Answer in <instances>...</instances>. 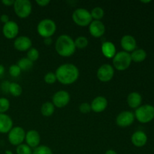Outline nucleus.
<instances>
[{"label":"nucleus","instance_id":"obj_1","mask_svg":"<svg viewBox=\"0 0 154 154\" xmlns=\"http://www.w3.org/2000/svg\"><path fill=\"white\" fill-rule=\"evenodd\" d=\"M79 69L72 63H65L57 69L55 75L57 80L63 85L74 84L79 78Z\"/></svg>","mask_w":154,"mask_h":154},{"label":"nucleus","instance_id":"obj_2","mask_svg":"<svg viewBox=\"0 0 154 154\" xmlns=\"http://www.w3.org/2000/svg\"><path fill=\"white\" fill-rule=\"evenodd\" d=\"M55 49L57 54L63 57H69L76 51L75 40L69 35L63 34L57 38L55 42Z\"/></svg>","mask_w":154,"mask_h":154},{"label":"nucleus","instance_id":"obj_3","mask_svg":"<svg viewBox=\"0 0 154 154\" xmlns=\"http://www.w3.org/2000/svg\"><path fill=\"white\" fill-rule=\"evenodd\" d=\"M57 30V24L53 20L45 18L38 23L37 32L38 35L44 38H51Z\"/></svg>","mask_w":154,"mask_h":154},{"label":"nucleus","instance_id":"obj_4","mask_svg":"<svg viewBox=\"0 0 154 154\" xmlns=\"http://www.w3.org/2000/svg\"><path fill=\"white\" fill-rule=\"evenodd\" d=\"M135 117L141 123H147L154 119V107L151 105H144L138 107L135 112Z\"/></svg>","mask_w":154,"mask_h":154},{"label":"nucleus","instance_id":"obj_5","mask_svg":"<svg viewBox=\"0 0 154 154\" xmlns=\"http://www.w3.org/2000/svg\"><path fill=\"white\" fill-rule=\"evenodd\" d=\"M72 20L76 25L81 27L87 26L93 20L90 11L83 8H79L74 11L72 14Z\"/></svg>","mask_w":154,"mask_h":154},{"label":"nucleus","instance_id":"obj_6","mask_svg":"<svg viewBox=\"0 0 154 154\" xmlns=\"http://www.w3.org/2000/svg\"><path fill=\"white\" fill-rule=\"evenodd\" d=\"M132 59L129 53L120 51L113 58V67L118 71L126 70L132 63Z\"/></svg>","mask_w":154,"mask_h":154},{"label":"nucleus","instance_id":"obj_7","mask_svg":"<svg viewBox=\"0 0 154 154\" xmlns=\"http://www.w3.org/2000/svg\"><path fill=\"white\" fill-rule=\"evenodd\" d=\"M13 7L17 16L23 19L28 17L32 11V5L29 0H15Z\"/></svg>","mask_w":154,"mask_h":154},{"label":"nucleus","instance_id":"obj_8","mask_svg":"<svg viewBox=\"0 0 154 154\" xmlns=\"http://www.w3.org/2000/svg\"><path fill=\"white\" fill-rule=\"evenodd\" d=\"M26 132L20 126H14L8 133L9 143L14 146H18L23 144L25 140Z\"/></svg>","mask_w":154,"mask_h":154},{"label":"nucleus","instance_id":"obj_9","mask_svg":"<svg viewBox=\"0 0 154 154\" xmlns=\"http://www.w3.org/2000/svg\"><path fill=\"white\" fill-rule=\"evenodd\" d=\"M70 94L66 90H59L54 93L52 97V103L57 108L66 107L70 102Z\"/></svg>","mask_w":154,"mask_h":154},{"label":"nucleus","instance_id":"obj_10","mask_svg":"<svg viewBox=\"0 0 154 154\" xmlns=\"http://www.w3.org/2000/svg\"><path fill=\"white\" fill-rule=\"evenodd\" d=\"M114 75V69L111 65L103 64L97 71V78L102 82H108Z\"/></svg>","mask_w":154,"mask_h":154},{"label":"nucleus","instance_id":"obj_11","mask_svg":"<svg viewBox=\"0 0 154 154\" xmlns=\"http://www.w3.org/2000/svg\"><path fill=\"white\" fill-rule=\"evenodd\" d=\"M135 114L129 111H122L116 118V123L120 127H128L135 121Z\"/></svg>","mask_w":154,"mask_h":154},{"label":"nucleus","instance_id":"obj_12","mask_svg":"<svg viewBox=\"0 0 154 154\" xmlns=\"http://www.w3.org/2000/svg\"><path fill=\"white\" fill-rule=\"evenodd\" d=\"M18 33H19V26L15 21L10 20L3 25L2 34L6 38H16Z\"/></svg>","mask_w":154,"mask_h":154},{"label":"nucleus","instance_id":"obj_13","mask_svg":"<svg viewBox=\"0 0 154 154\" xmlns=\"http://www.w3.org/2000/svg\"><path fill=\"white\" fill-rule=\"evenodd\" d=\"M32 40L26 35L18 36L14 42V47L19 51H28L32 48Z\"/></svg>","mask_w":154,"mask_h":154},{"label":"nucleus","instance_id":"obj_14","mask_svg":"<svg viewBox=\"0 0 154 154\" xmlns=\"http://www.w3.org/2000/svg\"><path fill=\"white\" fill-rule=\"evenodd\" d=\"M89 31L94 38H101L105 32V26L101 20H93L89 25Z\"/></svg>","mask_w":154,"mask_h":154},{"label":"nucleus","instance_id":"obj_15","mask_svg":"<svg viewBox=\"0 0 154 154\" xmlns=\"http://www.w3.org/2000/svg\"><path fill=\"white\" fill-rule=\"evenodd\" d=\"M25 140L27 145L29 146L31 148H35L40 145L41 135L38 131L31 129L26 132Z\"/></svg>","mask_w":154,"mask_h":154},{"label":"nucleus","instance_id":"obj_16","mask_svg":"<svg viewBox=\"0 0 154 154\" xmlns=\"http://www.w3.org/2000/svg\"><path fill=\"white\" fill-rule=\"evenodd\" d=\"M120 45L122 48L126 52H132L136 49L137 42L135 38L131 35H125L120 40Z\"/></svg>","mask_w":154,"mask_h":154},{"label":"nucleus","instance_id":"obj_17","mask_svg":"<svg viewBox=\"0 0 154 154\" xmlns=\"http://www.w3.org/2000/svg\"><path fill=\"white\" fill-rule=\"evenodd\" d=\"M90 107L91 111L96 113H101L105 111L108 107V100L104 96H99L92 101Z\"/></svg>","mask_w":154,"mask_h":154},{"label":"nucleus","instance_id":"obj_18","mask_svg":"<svg viewBox=\"0 0 154 154\" xmlns=\"http://www.w3.org/2000/svg\"><path fill=\"white\" fill-rule=\"evenodd\" d=\"M13 125V120L10 116L6 114H0V133H8L14 127Z\"/></svg>","mask_w":154,"mask_h":154},{"label":"nucleus","instance_id":"obj_19","mask_svg":"<svg viewBox=\"0 0 154 154\" xmlns=\"http://www.w3.org/2000/svg\"><path fill=\"white\" fill-rule=\"evenodd\" d=\"M131 141L135 147H144L147 142V135L143 131H136L132 134Z\"/></svg>","mask_w":154,"mask_h":154},{"label":"nucleus","instance_id":"obj_20","mask_svg":"<svg viewBox=\"0 0 154 154\" xmlns=\"http://www.w3.org/2000/svg\"><path fill=\"white\" fill-rule=\"evenodd\" d=\"M102 53L106 58L108 59H113L114 56L117 54V50H116V47L114 44L111 42L107 41L102 43Z\"/></svg>","mask_w":154,"mask_h":154},{"label":"nucleus","instance_id":"obj_21","mask_svg":"<svg viewBox=\"0 0 154 154\" xmlns=\"http://www.w3.org/2000/svg\"><path fill=\"white\" fill-rule=\"evenodd\" d=\"M142 102V97L140 93L137 92H132L127 96L128 105L131 108H137L141 106Z\"/></svg>","mask_w":154,"mask_h":154},{"label":"nucleus","instance_id":"obj_22","mask_svg":"<svg viewBox=\"0 0 154 154\" xmlns=\"http://www.w3.org/2000/svg\"><path fill=\"white\" fill-rule=\"evenodd\" d=\"M132 61L135 63H141L147 58V52L143 49H135L130 54Z\"/></svg>","mask_w":154,"mask_h":154},{"label":"nucleus","instance_id":"obj_23","mask_svg":"<svg viewBox=\"0 0 154 154\" xmlns=\"http://www.w3.org/2000/svg\"><path fill=\"white\" fill-rule=\"evenodd\" d=\"M55 111V106L51 102H46L41 107V113L45 117H51Z\"/></svg>","mask_w":154,"mask_h":154},{"label":"nucleus","instance_id":"obj_24","mask_svg":"<svg viewBox=\"0 0 154 154\" xmlns=\"http://www.w3.org/2000/svg\"><path fill=\"white\" fill-rule=\"evenodd\" d=\"M8 93H11L14 97H18L23 93V88L19 84L15 82H12L10 84Z\"/></svg>","mask_w":154,"mask_h":154},{"label":"nucleus","instance_id":"obj_25","mask_svg":"<svg viewBox=\"0 0 154 154\" xmlns=\"http://www.w3.org/2000/svg\"><path fill=\"white\" fill-rule=\"evenodd\" d=\"M33 63H34L29 60L27 57H23V58H21L20 60H19L17 65L19 66L20 69L22 71H27L32 68Z\"/></svg>","mask_w":154,"mask_h":154},{"label":"nucleus","instance_id":"obj_26","mask_svg":"<svg viewBox=\"0 0 154 154\" xmlns=\"http://www.w3.org/2000/svg\"><path fill=\"white\" fill-rule=\"evenodd\" d=\"M75 45L76 49H84L87 48L89 45V41L85 36H78L75 40Z\"/></svg>","mask_w":154,"mask_h":154},{"label":"nucleus","instance_id":"obj_27","mask_svg":"<svg viewBox=\"0 0 154 154\" xmlns=\"http://www.w3.org/2000/svg\"><path fill=\"white\" fill-rule=\"evenodd\" d=\"M93 20H101L105 15V11L101 7H95L90 11Z\"/></svg>","mask_w":154,"mask_h":154},{"label":"nucleus","instance_id":"obj_28","mask_svg":"<svg viewBox=\"0 0 154 154\" xmlns=\"http://www.w3.org/2000/svg\"><path fill=\"white\" fill-rule=\"evenodd\" d=\"M39 56H40V54H39V51H38L36 48H31L28 51H27V58L29 60H31L32 63L37 61L39 58Z\"/></svg>","mask_w":154,"mask_h":154},{"label":"nucleus","instance_id":"obj_29","mask_svg":"<svg viewBox=\"0 0 154 154\" xmlns=\"http://www.w3.org/2000/svg\"><path fill=\"white\" fill-rule=\"evenodd\" d=\"M32 154H54L52 150L49 147L45 145H39L38 147L34 148Z\"/></svg>","mask_w":154,"mask_h":154},{"label":"nucleus","instance_id":"obj_30","mask_svg":"<svg viewBox=\"0 0 154 154\" xmlns=\"http://www.w3.org/2000/svg\"><path fill=\"white\" fill-rule=\"evenodd\" d=\"M10 102L7 98H0V114H5L10 108Z\"/></svg>","mask_w":154,"mask_h":154},{"label":"nucleus","instance_id":"obj_31","mask_svg":"<svg viewBox=\"0 0 154 154\" xmlns=\"http://www.w3.org/2000/svg\"><path fill=\"white\" fill-rule=\"evenodd\" d=\"M17 154H32V150L26 144H21L17 146Z\"/></svg>","mask_w":154,"mask_h":154},{"label":"nucleus","instance_id":"obj_32","mask_svg":"<svg viewBox=\"0 0 154 154\" xmlns=\"http://www.w3.org/2000/svg\"><path fill=\"white\" fill-rule=\"evenodd\" d=\"M21 72H22V70L20 69V67L17 64L11 65L8 69L9 74L13 78H17V77H19L20 75Z\"/></svg>","mask_w":154,"mask_h":154},{"label":"nucleus","instance_id":"obj_33","mask_svg":"<svg viewBox=\"0 0 154 154\" xmlns=\"http://www.w3.org/2000/svg\"><path fill=\"white\" fill-rule=\"evenodd\" d=\"M44 81L48 84H53L57 81V76H56L55 73L50 72L45 75V77H44Z\"/></svg>","mask_w":154,"mask_h":154},{"label":"nucleus","instance_id":"obj_34","mask_svg":"<svg viewBox=\"0 0 154 154\" xmlns=\"http://www.w3.org/2000/svg\"><path fill=\"white\" fill-rule=\"evenodd\" d=\"M79 110L82 114H87V113L90 112L91 111L90 104L87 103V102H83L79 106Z\"/></svg>","mask_w":154,"mask_h":154},{"label":"nucleus","instance_id":"obj_35","mask_svg":"<svg viewBox=\"0 0 154 154\" xmlns=\"http://www.w3.org/2000/svg\"><path fill=\"white\" fill-rule=\"evenodd\" d=\"M10 84L11 82L9 81H3L2 83L1 84V89L4 93H8L9 90V87H10Z\"/></svg>","mask_w":154,"mask_h":154},{"label":"nucleus","instance_id":"obj_36","mask_svg":"<svg viewBox=\"0 0 154 154\" xmlns=\"http://www.w3.org/2000/svg\"><path fill=\"white\" fill-rule=\"evenodd\" d=\"M35 2L41 7H45L51 3V1L50 0H36Z\"/></svg>","mask_w":154,"mask_h":154},{"label":"nucleus","instance_id":"obj_37","mask_svg":"<svg viewBox=\"0 0 154 154\" xmlns=\"http://www.w3.org/2000/svg\"><path fill=\"white\" fill-rule=\"evenodd\" d=\"M0 21H1L2 23H8V21H10V20H9V16L8 14H2L1 16H0Z\"/></svg>","mask_w":154,"mask_h":154},{"label":"nucleus","instance_id":"obj_38","mask_svg":"<svg viewBox=\"0 0 154 154\" xmlns=\"http://www.w3.org/2000/svg\"><path fill=\"white\" fill-rule=\"evenodd\" d=\"M2 3L5 6H13L14 1V0H2Z\"/></svg>","mask_w":154,"mask_h":154},{"label":"nucleus","instance_id":"obj_39","mask_svg":"<svg viewBox=\"0 0 154 154\" xmlns=\"http://www.w3.org/2000/svg\"><path fill=\"white\" fill-rule=\"evenodd\" d=\"M44 42H45V44L46 45H51L52 44L53 41L51 38H45Z\"/></svg>","mask_w":154,"mask_h":154},{"label":"nucleus","instance_id":"obj_40","mask_svg":"<svg viewBox=\"0 0 154 154\" xmlns=\"http://www.w3.org/2000/svg\"><path fill=\"white\" fill-rule=\"evenodd\" d=\"M5 73V67L3 65L0 64V77L2 76Z\"/></svg>","mask_w":154,"mask_h":154},{"label":"nucleus","instance_id":"obj_41","mask_svg":"<svg viewBox=\"0 0 154 154\" xmlns=\"http://www.w3.org/2000/svg\"><path fill=\"white\" fill-rule=\"evenodd\" d=\"M105 154H118V153H117V152L114 150H108L105 152Z\"/></svg>","mask_w":154,"mask_h":154},{"label":"nucleus","instance_id":"obj_42","mask_svg":"<svg viewBox=\"0 0 154 154\" xmlns=\"http://www.w3.org/2000/svg\"><path fill=\"white\" fill-rule=\"evenodd\" d=\"M5 154H13V153H12V151H11V150H7L5 151Z\"/></svg>","mask_w":154,"mask_h":154},{"label":"nucleus","instance_id":"obj_43","mask_svg":"<svg viewBox=\"0 0 154 154\" xmlns=\"http://www.w3.org/2000/svg\"><path fill=\"white\" fill-rule=\"evenodd\" d=\"M141 2L142 3H150L151 1H150V0H149V1H141Z\"/></svg>","mask_w":154,"mask_h":154}]
</instances>
